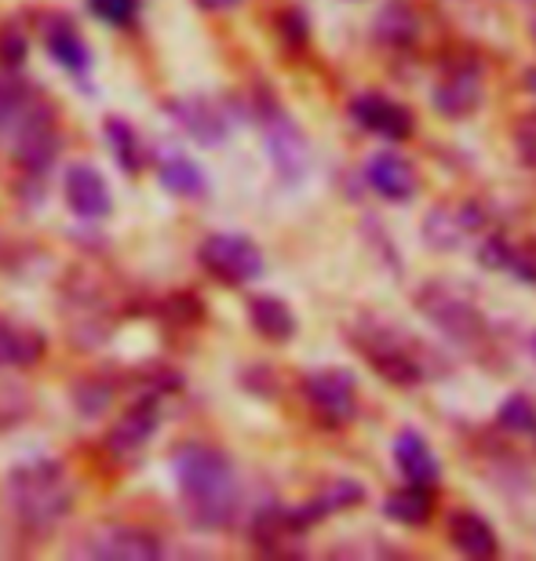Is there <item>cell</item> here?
Wrapping results in <instances>:
<instances>
[{
	"mask_svg": "<svg viewBox=\"0 0 536 561\" xmlns=\"http://www.w3.org/2000/svg\"><path fill=\"white\" fill-rule=\"evenodd\" d=\"M172 467H175L179 503H183L190 525H197L201 533L230 529L241 507V485H238L233 459L216 445L186 442L172 456Z\"/></svg>",
	"mask_w": 536,
	"mask_h": 561,
	"instance_id": "obj_1",
	"label": "cell"
},
{
	"mask_svg": "<svg viewBox=\"0 0 536 561\" xmlns=\"http://www.w3.org/2000/svg\"><path fill=\"white\" fill-rule=\"evenodd\" d=\"M351 340L387 383H395V387L423 383V362L417 357V351H412V343L401 340L398 332L384 329V324H357L351 332Z\"/></svg>",
	"mask_w": 536,
	"mask_h": 561,
	"instance_id": "obj_4",
	"label": "cell"
},
{
	"mask_svg": "<svg viewBox=\"0 0 536 561\" xmlns=\"http://www.w3.org/2000/svg\"><path fill=\"white\" fill-rule=\"evenodd\" d=\"M417 307H420V313H427V318L438 324L453 343L471 346L486 335L482 310H478L464 291H456L453 285H442V280L423 285L420 296H417Z\"/></svg>",
	"mask_w": 536,
	"mask_h": 561,
	"instance_id": "obj_5",
	"label": "cell"
},
{
	"mask_svg": "<svg viewBox=\"0 0 536 561\" xmlns=\"http://www.w3.org/2000/svg\"><path fill=\"white\" fill-rule=\"evenodd\" d=\"M390 456H395V467L406 474V481H417V485H438L442 463H438V456H434V448L427 445V437H423L420 431L395 434Z\"/></svg>",
	"mask_w": 536,
	"mask_h": 561,
	"instance_id": "obj_16",
	"label": "cell"
},
{
	"mask_svg": "<svg viewBox=\"0 0 536 561\" xmlns=\"http://www.w3.org/2000/svg\"><path fill=\"white\" fill-rule=\"evenodd\" d=\"M197 263L223 285H249L263 274L260 244L244 233H208L197 249Z\"/></svg>",
	"mask_w": 536,
	"mask_h": 561,
	"instance_id": "obj_6",
	"label": "cell"
},
{
	"mask_svg": "<svg viewBox=\"0 0 536 561\" xmlns=\"http://www.w3.org/2000/svg\"><path fill=\"white\" fill-rule=\"evenodd\" d=\"M92 554L106 561H158L164 558V543L158 533L139 529V525H114L92 543Z\"/></svg>",
	"mask_w": 536,
	"mask_h": 561,
	"instance_id": "obj_14",
	"label": "cell"
},
{
	"mask_svg": "<svg viewBox=\"0 0 536 561\" xmlns=\"http://www.w3.org/2000/svg\"><path fill=\"white\" fill-rule=\"evenodd\" d=\"M62 194L66 205L77 219H106L110 208H114V197H110L106 179L95 172L92 164H70L62 175Z\"/></svg>",
	"mask_w": 536,
	"mask_h": 561,
	"instance_id": "obj_12",
	"label": "cell"
},
{
	"mask_svg": "<svg viewBox=\"0 0 536 561\" xmlns=\"http://www.w3.org/2000/svg\"><path fill=\"white\" fill-rule=\"evenodd\" d=\"M351 117L357 121V128L373 131V136H384L390 142H406L417 131V117L406 103L390 99L384 92H362L351 103Z\"/></svg>",
	"mask_w": 536,
	"mask_h": 561,
	"instance_id": "obj_9",
	"label": "cell"
},
{
	"mask_svg": "<svg viewBox=\"0 0 536 561\" xmlns=\"http://www.w3.org/2000/svg\"><path fill=\"white\" fill-rule=\"evenodd\" d=\"M44 351H48V340L37 329H22V324L8 321L0 313V368H30L37 365Z\"/></svg>",
	"mask_w": 536,
	"mask_h": 561,
	"instance_id": "obj_20",
	"label": "cell"
},
{
	"mask_svg": "<svg viewBox=\"0 0 536 561\" xmlns=\"http://www.w3.org/2000/svg\"><path fill=\"white\" fill-rule=\"evenodd\" d=\"M88 8H92L106 26H132L142 0H88Z\"/></svg>",
	"mask_w": 536,
	"mask_h": 561,
	"instance_id": "obj_29",
	"label": "cell"
},
{
	"mask_svg": "<svg viewBox=\"0 0 536 561\" xmlns=\"http://www.w3.org/2000/svg\"><path fill=\"white\" fill-rule=\"evenodd\" d=\"M511 139H515L518 161L536 168V110H529V114H522L515 121V131H511Z\"/></svg>",
	"mask_w": 536,
	"mask_h": 561,
	"instance_id": "obj_31",
	"label": "cell"
},
{
	"mask_svg": "<svg viewBox=\"0 0 536 561\" xmlns=\"http://www.w3.org/2000/svg\"><path fill=\"white\" fill-rule=\"evenodd\" d=\"M365 179L379 197L398 201V205L401 201H412V194H417V186H420L417 168H412L409 157L398 150H379L376 157H368Z\"/></svg>",
	"mask_w": 536,
	"mask_h": 561,
	"instance_id": "obj_13",
	"label": "cell"
},
{
	"mask_svg": "<svg viewBox=\"0 0 536 561\" xmlns=\"http://www.w3.org/2000/svg\"><path fill=\"white\" fill-rule=\"evenodd\" d=\"M106 142L114 146L117 164L125 168L128 175H139L142 168H147V161H150L147 146H142L139 131L132 128L125 117H106Z\"/></svg>",
	"mask_w": 536,
	"mask_h": 561,
	"instance_id": "obj_24",
	"label": "cell"
},
{
	"mask_svg": "<svg viewBox=\"0 0 536 561\" xmlns=\"http://www.w3.org/2000/svg\"><path fill=\"white\" fill-rule=\"evenodd\" d=\"M30 412H33V401L26 390L0 387V431H11V426H19L22 420H30Z\"/></svg>",
	"mask_w": 536,
	"mask_h": 561,
	"instance_id": "obj_28",
	"label": "cell"
},
{
	"mask_svg": "<svg viewBox=\"0 0 536 561\" xmlns=\"http://www.w3.org/2000/svg\"><path fill=\"white\" fill-rule=\"evenodd\" d=\"M8 503L19 525L30 533H48L62 518H70L77 489L59 459H30L8 474Z\"/></svg>",
	"mask_w": 536,
	"mask_h": 561,
	"instance_id": "obj_2",
	"label": "cell"
},
{
	"mask_svg": "<svg viewBox=\"0 0 536 561\" xmlns=\"http://www.w3.org/2000/svg\"><path fill=\"white\" fill-rule=\"evenodd\" d=\"M110 398H114V390L106 383H99V379H84V383H77L73 390V401H77V409H81V416H99V412L110 405Z\"/></svg>",
	"mask_w": 536,
	"mask_h": 561,
	"instance_id": "obj_30",
	"label": "cell"
},
{
	"mask_svg": "<svg viewBox=\"0 0 536 561\" xmlns=\"http://www.w3.org/2000/svg\"><path fill=\"white\" fill-rule=\"evenodd\" d=\"M11 161L22 168L26 175H44L55 164V157L62 150V136H59V121H55V110L48 99L37 95L15 128H11Z\"/></svg>",
	"mask_w": 536,
	"mask_h": 561,
	"instance_id": "obj_3",
	"label": "cell"
},
{
	"mask_svg": "<svg viewBox=\"0 0 536 561\" xmlns=\"http://www.w3.org/2000/svg\"><path fill=\"white\" fill-rule=\"evenodd\" d=\"M175 125L190 131L197 142H223L230 131V121H227V110H223L219 103H212V99H175V103H169Z\"/></svg>",
	"mask_w": 536,
	"mask_h": 561,
	"instance_id": "obj_15",
	"label": "cell"
},
{
	"mask_svg": "<svg viewBox=\"0 0 536 561\" xmlns=\"http://www.w3.org/2000/svg\"><path fill=\"white\" fill-rule=\"evenodd\" d=\"M201 8H208V11H230V8H238L241 0H197Z\"/></svg>",
	"mask_w": 536,
	"mask_h": 561,
	"instance_id": "obj_34",
	"label": "cell"
},
{
	"mask_svg": "<svg viewBox=\"0 0 536 561\" xmlns=\"http://www.w3.org/2000/svg\"><path fill=\"white\" fill-rule=\"evenodd\" d=\"M249 321H252V329L271 343H288L296 335V313L277 296H252Z\"/></svg>",
	"mask_w": 536,
	"mask_h": 561,
	"instance_id": "obj_21",
	"label": "cell"
},
{
	"mask_svg": "<svg viewBox=\"0 0 536 561\" xmlns=\"http://www.w3.org/2000/svg\"><path fill=\"white\" fill-rule=\"evenodd\" d=\"M449 543L464 558H497L500 554L497 529L475 511H456L449 518Z\"/></svg>",
	"mask_w": 536,
	"mask_h": 561,
	"instance_id": "obj_19",
	"label": "cell"
},
{
	"mask_svg": "<svg viewBox=\"0 0 536 561\" xmlns=\"http://www.w3.org/2000/svg\"><path fill=\"white\" fill-rule=\"evenodd\" d=\"M304 398L326 426H347L357 416V383L347 368H318L304 376Z\"/></svg>",
	"mask_w": 536,
	"mask_h": 561,
	"instance_id": "obj_7",
	"label": "cell"
},
{
	"mask_svg": "<svg viewBox=\"0 0 536 561\" xmlns=\"http://www.w3.org/2000/svg\"><path fill=\"white\" fill-rule=\"evenodd\" d=\"M277 30L285 33V41H293V44H304L307 41V22L299 11H285L282 19H277Z\"/></svg>",
	"mask_w": 536,
	"mask_h": 561,
	"instance_id": "obj_33",
	"label": "cell"
},
{
	"mask_svg": "<svg viewBox=\"0 0 536 561\" xmlns=\"http://www.w3.org/2000/svg\"><path fill=\"white\" fill-rule=\"evenodd\" d=\"M37 103V92L33 84H26L15 73H0V136L11 131L22 121V114Z\"/></svg>",
	"mask_w": 536,
	"mask_h": 561,
	"instance_id": "obj_26",
	"label": "cell"
},
{
	"mask_svg": "<svg viewBox=\"0 0 536 561\" xmlns=\"http://www.w3.org/2000/svg\"><path fill=\"white\" fill-rule=\"evenodd\" d=\"M44 48H48L52 59L70 73H84L88 66H92V48H88L84 33L66 15H52L44 22Z\"/></svg>",
	"mask_w": 536,
	"mask_h": 561,
	"instance_id": "obj_17",
	"label": "cell"
},
{
	"mask_svg": "<svg viewBox=\"0 0 536 561\" xmlns=\"http://www.w3.org/2000/svg\"><path fill=\"white\" fill-rule=\"evenodd\" d=\"M497 423L508 434H533L536 431V401L526 394H511L504 398V405L497 412Z\"/></svg>",
	"mask_w": 536,
	"mask_h": 561,
	"instance_id": "obj_27",
	"label": "cell"
},
{
	"mask_svg": "<svg viewBox=\"0 0 536 561\" xmlns=\"http://www.w3.org/2000/svg\"><path fill=\"white\" fill-rule=\"evenodd\" d=\"M362 500H365V489L351 478H340V481H329V485L321 489L318 496H310L304 507H296L293 518H296L299 529L307 533L310 525H318L321 518H332V514H340V511H351Z\"/></svg>",
	"mask_w": 536,
	"mask_h": 561,
	"instance_id": "obj_18",
	"label": "cell"
},
{
	"mask_svg": "<svg viewBox=\"0 0 536 561\" xmlns=\"http://www.w3.org/2000/svg\"><path fill=\"white\" fill-rule=\"evenodd\" d=\"M533 434H536V431H533Z\"/></svg>",
	"mask_w": 536,
	"mask_h": 561,
	"instance_id": "obj_37",
	"label": "cell"
},
{
	"mask_svg": "<svg viewBox=\"0 0 536 561\" xmlns=\"http://www.w3.org/2000/svg\"><path fill=\"white\" fill-rule=\"evenodd\" d=\"M529 30H533V44H536V19H533V26H529Z\"/></svg>",
	"mask_w": 536,
	"mask_h": 561,
	"instance_id": "obj_35",
	"label": "cell"
},
{
	"mask_svg": "<svg viewBox=\"0 0 536 561\" xmlns=\"http://www.w3.org/2000/svg\"><path fill=\"white\" fill-rule=\"evenodd\" d=\"M482 99H486V92H482V70H478L475 62H456V66H449V70L438 77L431 103H434V110H438L442 117L464 121V117H471L478 106H482Z\"/></svg>",
	"mask_w": 536,
	"mask_h": 561,
	"instance_id": "obj_11",
	"label": "cell"
},
{
	"mask_svg": "<svg viewBox=\"0 0 536 561\" xmlns=\"http://www.w3.org/2000/svg\"><path fill=\"white\" fill-rule=\"evenodd\" d=\"M158 426H161V401L153 394H142L139 401H132V405L121 412V420L106 431L110 456H117V459L139 456L142 448L150 445V437L158 434Z\"/></svg>",
	"mask_w": 536,
	"mask_h": 561,
	"instance_id": "obj_10",
	"label": "cell"
},
{
	"mask_svg": "<svg viewBox=\"0 0 536 561\" xmlns=\"http://www.w3.org/2000/svg\"><path fill=\"white\" fill-rule=\"evenodd\" d=\"M26 48H30L26 33H19L15 26H8L4 33H0V62L4 66H19L22 59H26Z\"/></svg>",
	"mask_w": 536,
	"mask_h": 561,
	"instance_id": "obj_32",
	"label": "cell"
},
{
	"mask_svg": "<svg viewBox=\"0 0 536 561\" xmlns=\"http://www.w3.org/2000/svg\"><path fill=\"white\" fill-rule=\"evenodd\" d=\"M384 514L398 525H427L434 514V485H417V481H409L406 489L390 492L384 500Z\"/></svg>",
	"mask_w": 536,
	"mask_h": 561,
	"instance_id": "obj_23",
	"label": "cell"
},
{
	"mask_svg": "<svg viewBox=\"0 0 536 561\" xmlns=\"http://www.w3.org/2000/svg\"><path fill=\"white\" fill-rule=\"evenodd\" d=\"M158 175H161L164 190H172V194H179V197H201V194H205V186H208L205 172H201V164H194L183 153L164 157L161 168H158Z\"/></svg>",
	"mask_w": 536,
	"mask_h": 561,
	"instance_id": "obj_25",
	"label": "cell"
},
{
	"mask_svg": "<svg viewBox=\"0 0 536 561\" xmlns=\"http://www.w3.org/2000/svg\"><path fill=\"white\" fill-rule=\"evenodd\" d=\"M533 351H536V335H533Z\"/></svg>",
	"mask_w": 536,
	"mask_h": 561,
	"instance_id": "obj_36",
	"label": "cell"
},
{
	"mask_svg": "<svg viewBox=\"0 0 536 561\" xmlns=\"http://www.w3.org/2000/svg\"><path fill=\"white\" fill-rule=\"evenodd\" d=\"M423 22L417 15V8L406 4V0H395L376 15V41L387 44V48H409V44L420 41Z\"/></svg>",
	"mask_w": 536,
	"mask_h": 561,
	"instance_id": "obj_22",
	"label": "cell"
},
{
	"mask_svg": "<svg viewBox=\"0 0 536 561\" xmlns=\"http://www.w3.org/2000/svg\"><path fill=\"white\" fill-rule=\"evenodd\" d=\"M263 136H266V150H271V161L277 168V175L285 183H299L310 168V146L304 139L293 121H288L285 110H277L274 103H266L263 110Z\"/></svg>",
	"mask_w": 536,
	"mask_h": 561,
	"instance_id": "obj_8",
	"label": "cell"
}]
</instances>
